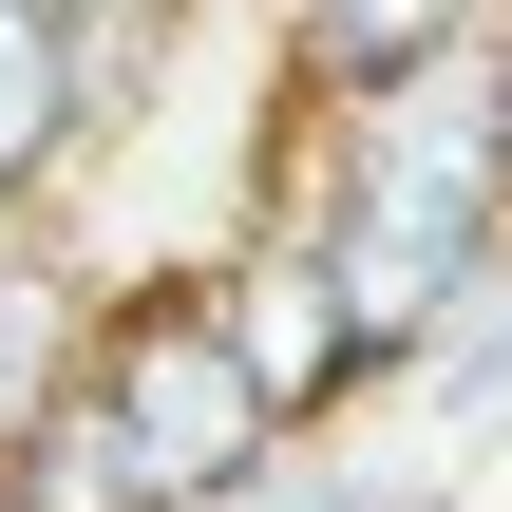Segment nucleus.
I'll list each match as a JSON object with an SVG mask.
<instances>
[{
  "label": "nucleus",
  "instance_id": "6",
  "mask_svg": "<svg viewBox=\"0 0 512 512\" xmlns=\"http://www.w3.org/2000/svg\"><path fill=\"white\" fill-rule=\"evenodd\" d=\"M76 19H171V0H76Z\"/></svg>",
  "mask_w": 512,
  "mask_h": 512
},
{
  "label": "nucleus",
  "instance_id": "4",
  "mask_svg": "<svg viewBox=\"0 0 512 512\" xmlns=\"http://www.w3.org/2000/svg\"><path fill=\"white\" fill-rule=\"evenodd\" d=\"M76 342H95V285H76V266H38V247L0 228V437L76 380Z\"/></svg>",
  "mask_w": 512,
  "mask_h": 512
},
{
  "label": "nucleus",
  "instance_id": "2",
  "mask_svg": "<svg viewBox=\"0 0 512 512\" xmlns=\"http://www.w3.org/2000/svg\"><path fill=\"white\" fill-rule=\"evenodd\" d=\"M209 323H228V361L266 380V418H323L361 361H342V304H323V247H247V266H209Z\"/></svg>",
  "mask_w": 512,
  "mask_h": 512
},
{
  "label": "nucleus",
  "instance_id": "5",
  "mask_svg": "<svg viewBox=\"0 0 512 512\" xmlns=\"http://www.w3.org/2000/svg\"><path fill=\"white\" fill-rule=\"evenodd\" d=\"M475 0H285V57H304V95H361V76H399V57H437Z\"/></svg>",
  "mask_w": 512,
  "mask_h": 512
},
{
  "label": "nucleus",
  "instance_id": "1",
  "mask_svg": "<svg viewBox=\"0 0 512 512\" xmlns=\"http://www.w3.org/2000/svg\"><path fill=\"white\" fill-rule=\"evenodd\" d=\"M76 380H95V418H114V456H133V494H152V512H209V494H247V475L285 456V418H266V380L228 361V323H209L190 266L133 285V304H95Z\"/></svg>",
  "mask_w": 512,
  "mask_h": 512
},
{
  "label": "nucleus",
  "instance_id": "3",
  "mask_svg": "<svg viewBox=\"0 0 512 512\" xmlns=\"http://www.w3.org/2000/svg\"><path fill=\"white\" fill-rule=\"evenodd\" d=\"M95 152V19L0 0V190H57Z\"/></svg>",
  "mask_w": 512,
  "mask_h": 512
}]
</instances>
